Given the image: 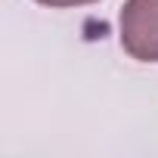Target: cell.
<instances>
[{
  "label": "cell",
  "mask_w": 158,
  "mask_h": 158,
  "mask_svg": "<svg viewBox=\"0 0 158 158\" xmlns=\"http://www.w3.org/2000/svg\"><path fill=\"white\" fill-rule=\"evenodd\" d=\"M118 28L127 56L136 62H158V0H127Z\"/></svg>",
  "instance_id": "obj_1"
},
{
  "label": "cell",
  "mask_w": 158,
  "mask_h": 158,
  "mask_svg": "<svg viewBox=\"0 0 158 158\" xmlns=\"http://www.w3.org/2000/svg\"><path fill=\"white\" fill-rule=\"evenodd\" d=\"M37 3L50 6V10H68V6H87V3H96V0H37Z\"/></svg>",
  "instance_id": "obj_2"
}]
</instances>
